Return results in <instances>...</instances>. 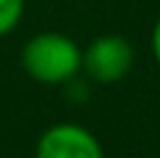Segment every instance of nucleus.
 Returning a JSON list of instances; mask_svg holds the SVG:
<instances>
[{
	"instance_id": "obj_1",
	"label": "nucleus",
	"mask_w": 160,
	"mask_h": 158,
	"mask_svg": "<svg viewBox=\"0 0 160 158\" xmlns=\"http://www.w3.org/2000/svg\"><path fill=\"white\" fill-rule=\"evenodd\" d=\"M21 66L34 82L63 84L82 69V50L74 40L58 32L34 34L21 50Z\"/></svg>"
},
{
	"instance_id": "obj_2",
	"label": "nucleus",
	"mask_w": 160,
	"mask_h": 158,
	"mask_svg": "<svg viewBox=\"0 0 160 158\" xmlns=\"http://www.w3.org/2000/svg\"><path fill=\"white\" fill-rule=\"evenodd\" d=\"M134 50L121 34H102L82 53V69L100 84H113L131 71Z\"/></svg>"
},
{
	"instance_id": "obj_3",
	"label": "nucleus",
	"mask_w": 160,
	"mask_h": 158,
	"mask_svg": "<svg viewBox=\"0 0 160 158\" xmlns=\"http://www.w3.org/2000/svg\"><path fill=\"white\" fill-rule=\"evenodd\" d=\"M34 158H105L102 145L79 124H55L37 140Z\"/></svg>"
},
{
	"instance_id": "obj_4",
	"label": "nucleus",
	"mask_w": 160,
	"mask_h": 158,
	"mask_svg": "<svg viewBox=\"0 0 160 158\" xmlns=\"http://www.w3.org/2000/svg\"><path fill=\"white\" fill-rule=\"evenodd\" d=\"M24 13V0H0V37L16 29Z\"/></svg>"
},
{
	"instance_id": "obj_5",
	"label": "nucleus",
	"mask_w": 160,
	"mask_h": 158,
	"mask_svg": "<svg viewBox=\"0 0 160 158\" xmlns=\"http://www.w3.org/2000/svg\"><path fill=\"white\" fill-rule=\"evenodd\" d=\"M152 53H155V58H158V63H160V18H158V24H155V29H152Z\"/></svg>"
}]
</instances>
